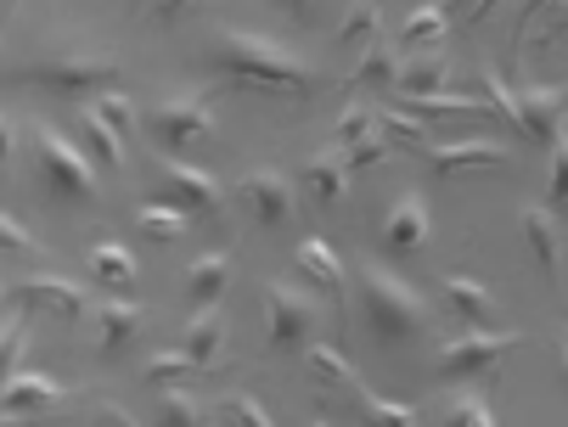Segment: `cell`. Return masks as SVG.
Masks as SVG:
<instances>
[{
	"label": "cell",
	"instance_id": "6da1fadb",
	"mask_svg": "<svg viewBox=\"0 0 568 427\" xmlns=\"http://www.w3.org/2000/svg\"><path fill=\"white\" fill-rule=\"evenodd\" d=\"M220 73L242 91H265V96H315L321 91V73L315 62L293 57L287 45L254 34V29H225L220 40Z\"/></svg>",
	"mask_w": 568,
	"mask_h": 427
},
{
	"label": "cell",
	"instance_id": "7a4b0ae2",
	"mask_svg": "<svg viewBox=\"0 0 568 427\" xmlns=\"http://www.w3.org/2000/svg\"><path fill=\"white\" fill-rule=\"evenodd\" d=\"M361 304H366V321L383 344H405V337L428 332V304L412 282L388 276L383 265H366L361 271Z\"/></svg>",
	"mask_w": 568,
	"mask_h": 427
},
{
	"label": "cell",
	"instance_id": "3957f363",
	"mask_svg": "<svg viewBox=\"0 0 568 427\" xmlns=\"http://www.w3.org/2000/svg\"><path fill=\"white\" fill-rule=\"evenodd\" d=\"M34 152H40V169H45V181L57 197H97V157L85 146H73L62 130L40 124L34 130Z\"/></svg>",
	"mask_w": 568,
	"mask_h": 427
},
{
	"label": "cell",
	"instance_id": "277c9868",
	"mask_svg": "<svg viewBox=\"0 0 568 427\" xmlns=\"http://www.w3.org/2000/svg\"><path fill=\"white\" fill-rule=\"evenodd\" d=\"M265 315H271V332H265V344L271 349H298L310 344V332H315V298L293 282H265Z\"/></svg>",
	"mask_w": 568,
	"mask_h": 427
},
{
	"label": "cell",
	"instance_id": "5b68a950",
	"mask_svg": "<svg viewBox=\"0 0 568 427\" xmlns=\"http://www.w3.org/2000/svg\"><path fill=\"white\" fill-rule=\"evenodd\" d=\"M518 96V130L535 141V146H557L562 141V124H568V91L562 84H524Z\"/></svg>",
	"mask_w": 568,
	"mask_h": 427
},
{
	"label": "cell",
	"instance_id": "8992f818",
	"mask_svg": "<svg viewBox=\"0 0 568 427\" xmlns=\"http://www.w3.org/2000/svg\"><path fill=\"white\" fill-rule=\"evenodd\" d=\"M518 344L513 332H490V326H473V332H462V337H450L445 344V355H439V372L445 377H473V372H490L507 349Z\"/></svg>",
	"mask_w": 568,
	"mask_h": 427
},
{
	"label": "cell",
	"instance_id": "52a82bcc",
	"mask_svg": "<svg viewBox=\"0 0 568 427\" xmlns=\"http://www.w3.org/2000/svg\"><path fill=\"white\" fill-rule=\"evenodd\" d=\"M18 79H34V84H51V91L85 96V91H97L102 79H119V68H113V62H91V57H57V62L18 68Z\"/></svg>",
	"mask_w": 568,
	"mask_h": 427
},
{
	"label": "cell",
	"instance_id": "ba28073f",
	"mask_svg": "<svg viewBox=\"0 0 568 427\" xmlns=\"http://www.w3.org/2000/svg\"><path fill=\"white\" fill-rule=\"evenodd\" d=\"M158 175H164V186H170V197L186 209V214H214L220 209V186H214V175L209 169H197V163H181V157H158L152 163Z\"/></svg>",
	"mask_w": 568,
	"mask_h": 427
},
{
	"label": "cell",
	"instance_id": "9c48e42d",
	"mask_svg": "<svg viewBox=\"0 0 568 427\" xmlns=\"http://www.w3.org/2000/svg\"><path fill=\"white\" fill-rule=\"evenodd\" d=\"M152 135L170 141V146H186V141H209L214 135V113H209V96H186V102H164L152 108Z\"/></svg>",
	"mask_w": 568,
	"mask_h": 427
},
{
	"label": "cell",
	"instance_id": "30bf717a",
	"mask_svg": "<svg viewBox=\"0 0 568 427\" xmlns=\"http://www.w3.org/2000/svg\"><path fill=\"white\" fill-rule=\"evenodd\" d=\"M7 298L12 304H29V309H51V315H62V321H79L85 315V293H79L73 282H62V276H29V282H12L7 287Z\"/></svg>",
	"mask_w": 568,
	"mask_h": 427
},
{
	"label": "cell",
	"instance_id": "8fae6325",
	"mask_svg": "<svg viewBox=\"0 0 568 427\" xmlns=\"http://www.w3.org/2000/svg\"><path fill=\"white\" fill-rule=\"evenodd\" d=\"M242 197H248V209L265 220V225H287L293 220V181L282 175V169H248L242 175Z\"/></svg>",
	"mask_w": 568,
	"mask_h": 427
},
{
	"label": "cell",
	"instance_id": "7c38bea8",
	"mask_svg": "<svg viewBox=\"0 0 568 427\" xmlns=\"http://www.w3.org/2000/svg\"><path fill=\"white\" fill-rule=\"evenodd\" d=\"M428 242V203L417 192H399L383 214V247L388 253H417Z\"/></svg>",
	"mask_w": 568,
	"mask_h": 427
},
{
	"label": "cell",
	"instance_id": "4fadbf2b",
	"mask_svg": "<svg viewBox=\"0 0 568 427\" xmlns=\"http://www.w3.org/2000/svg\"><path fill=\"white\" fill-rule=\"evenodd\" d=\"M349 186H355V169H349L344 146H338V152H315V157L304 163V192H310V203L338 209V203L349 197Z\"/></svg>",
	"mask_w": 568,
	"mask_h": 427
},
{
	"label": "cell",
	"instance_id": "5bb4252c",
	"mask_svg": "<svg viewBox=\"0 0 568 427\" xmlns=\"http://www.w3.org/2000/svg\"><path fill=\"white\" fill-rule=\"evenodd\" d=\"M62 394L68 388L45 372H12L7 388H0V405H7V416H40V410H57Z\"/></svg>",
	"mask_w": 568,
	"mask_h": 427
},
{
	"label": "cell",
	"instance_id": "9a60e30c",
	"mask_svg": "<svg viewBox=\"0 0 568 427\" xmlns=\"http://www.w3.org/2000/svg\"><path fill=\"white\" fill-rule=\"evenodd\" d=\"M428 163H434V175H456V169H484V163L507 169V163H513V146H501V141H450V146H428Z\"/></svg>",
	"mask_w": 568,
	"mask_h": 427
},
{
	"label": "cell",
	"instance_id": "2e32d148",
	"mask_svg": "<svg viewBox=\"0 0 568 427\" xmlns=\"http://www.w3.org/2000/svg\"><path fill=\"white\" fill-rule=\"evenodd\" d=\"M220 349H225V309L209 304V309H197V321L186 326L181 355H186L197 372H209V366H220Z\"/></svg>",
	"mask_w": 568,
	"mask_h": 427
},
{
	"label": "cell",
	"instance_id": "e0dca14e",
	"mask_svg": "<svg viewBox=\"0 0 568 427\" xmlns=\"http://www.w3.org/2000/svg\"><path fill=\"white\" fill-rule=\"evenodd\" d=\"M399 102H434L450 91V62L445 57H412V62H399Z\"/></svg>",
	"mask_w": 568,
	"mask_h": 427
},
{
	"label": "cell",
	"instance_id": "ac0fdd59",
	"mask_svg": "<svg viewBox=\"0 0 568 427\" xmlns=\"http://www.w3.org/2000/svg\"><path fill=\"white\" fill-rule=\"evenodd\" d=\"M293 265L304 271L310 287H321L327 298H344V265H338V253L321 242V236H304V242L293 247Z\"/></svg>",
	"mask_w": 568,
	"mask_h": 427
},
{
	"label": "cell",
	"instance_id": "d6986e66",
	"mask_svg": "<svg viewBox=\"0 0 568 427\" xmlns=\"http://www.w3.org/2000/svg\"><path fill=\"white\" fill-rule=\"evenodd\" d=\"M97 321H102V355H124V349L135 344L146 309H141L135 298H102V304H97Z\"/></svg>",
	"mask_w": 568,
	"mask_h": 427
},
{
	"label": "cell",
	"instance_id": "ffe728a7",
	"mask_svg": "<svg viewBox=\"0 0 568 427\" xmlns=\"http://www.w3.org/2000/svg\"><path fill=\"white\" fill-rule=\"evenodd\" d=\"M445 309L462 315L467 326H490V315H496V293L484 287V282H473V276H445Z\"/></svg>",
	"mask_w": 568,
	"mask_h": 427
},
{
	"label": "cell",
	"instance_id": "44dd1931",
	"mask_svg": "<svg viewBox=\"0 0 568 427\" xmlns=\"http://www.w3.org/2000/svg\"><path fill=\"white\" fill-rule=\"evenodd\" d=\"M524 236H529V247H535V260H540V271L557 282V265H562V236H557V209H524Z\"/></svg>",
	"mask_w": 568,
	"mask_h": 427
},
{
	"label": "cell",
	"instance_id": "7402d4cb",
	"mask_svg": "<svg viewBox=\"0 0 568 427\" xmlns=\"http://www.w3.org/2000/svg\"><path fill=\"white\" fill-rule=\"evenodd\" d=\"M225 287H231V253H203V260H192V271H186V298L192 304H220L225 298Z\"/></svg>",
	"mask_w": 568,
	"mask_h": 427
},
{
	"label": "cell",
	"instance_id": "603a6c76",
	"mask_svg": "<svg viewBox=\"0 0 568 427\" xmlns=\"http://www.w3.org/2000/svg\"><path fill=\"white\" fill-rule=\"evenodd\" d=\"M79 135H85V152H91L102 169H119V163H124V135L108 124V113H102L97 102L79 113Z\"/></svg>",
	"mask_w": 568,
	"mask_h": 427
},
{
	"label": "cell",
	"instance_id": "cb8c5ba5",
	"mask_svg": "<svg viewBox=\"0 0 568 427\" xmlns=\"http://www.w3.org/2000/svg\"><path fill=\"white\" fill-rule=\"evenodd\" d=\"M85 271H91L97 282H108V287H130V282H135V253H130L124 242H97V247L85 253Z\"/></svg>",
	"mask_w": 568,
	"mask_h": 427
},
{
	"label": "cell",
	"instance_id": "d4e9b609",
	"mask_svg": "<svg viewBox=\"0 0 568 427\" xmlns=\"http://www.w3.org/2000/svg\"><path fill=\"white\" fill-rule=\"evenodd\" d=\"M310 377L327 383V388H344V394H366L361 377H355V366H349L344 349H333V344H310Z\"/></svg>",
	"mask_w": 568,
	"mask_h": 427
},
{
	"label": "cell",
	"instance_id": "484cf974",
	"mask_svg": "<svg viewBox=\"0 0 568 427\" xmlns=\"http://www.w3.org/2000/svg\"><path fill=\"white\" fill-rule=\"evenodd\" d=\"M135 225L152 236V242H175V236H186V209L181 203H141V214H135Z\"/></svg>",
	"mask_w": 568,
	"mask_h": 427
},
{
	"label": "cell",
	"instance_id": "4316f807",
	"mask_svg": "<svg viewBox=\"0 0 568 427\" xmlns=\"http://www.w3.org/2000/svg\"><path fill=\"white\" fill-rule=\"evenodd\" d=\"M158 427H203V405L186 388H158Z\"/></svg>",
	"mask_w": 568,
	"mask_h": 427
},
{
	"label": "cell",
	"instance_id": "83f0119b",
	"mask_svg": "<svg viewBox=\"0 0 568 427\" xmlns=\"http://www.w3.org/2000/svg\"><path fill=\"white\" fill-rule=\"evenodd\" d=\"M377 135L388 146H423L428 152V124L417 113H377Z\"/></svg>",
	"mask_w": 568,
	"mask_h": 427
},
{
	"label": "cell",
	"instance_id": "f1b7e54d",
	"mask_svg": "<svg viewBox=\"0 0 568 427\" xmlns=\"http://www.w3.org/2000/svg\"><path fill=\"white\" fill-rule=\"evenodd\" d=\"M355 79H366V84H399V57L388 51V40H372V45H366Z\"/></svg>",
	"mask_w": 568,
	"mask_h": 427
},
{
	"label": "cell",
	"instance_id": "f546056e",
	"mask_svg": "<svg viewBox=\"0 0 568 427\" xmlns=\"http://www.w3.org/2000/svg\"><path fill=\"white\" fill-rule=\"evenodd\" d=\"M377 23H383L377 0H355V7L344 12V23H338V40H344V45H355V40H377Z\"/></svg>",
	"mask_w": 568,
	"mask_h": 427
},
{
	"label": "cell",
	"instance_id": "4dcf8cb0",
	"mask_svg": "<svg viewBox=\"0 0 568 427\" xmlns=\"http://www.w3.org/2000/svg\"><path fill=\"white\" fill-rule=\"evenodd\" d=\"M361 416H366V427H417L412 405H394V399H377V394H361Z\"/></svg>",
	"mask_w": 568,
	"mask_h": 427
},
{
	"label": "cell",
	"instance_id": "1f68e13d",
	"mask_svg": "<svg viewBox=\"0 0 568 427\" xmlns=\"http://www.w3.org/2000/svg\"><path fill=\"white\" fill-rule=\"evenodd\" d=\"M445 427H501V421H496V410H490V405H484V399L467 388V394H456V399H450Z\"/></svg>",
	"mask_w": 568,
	"mask_h": 427
},
{
	"label": "cell",
	"instance_id": "d6a6232c",
	"mask_svg": "<svg viewBox=\"0 0 568 427\" xmlns=\"http://www.w3.org/2000/svg\"><path fill=\"white\" fill-rule=\"evenodd\" d=\"M445 29H450V12L445 7H423V12H412V23H405V40L412 45H439Z\"/></svg>",
	"mask_w": 568,
	"mask_h": 427
},
{
	"label": "cell",
	"instance_id": "836d02e7",
	"mask_svg": "<svg viewBox=\"0 0 568 427\" xmlns=\"http://www.w3.org/2000/svg\"><path fill=\"white\" fill-rule=\"evenodd\" d=\"M361 141H377V113L361 108V102H349L344 119H338V146H361Z\"/></svg>",
	"mask_w": 568,
	"mask_h": 427
},
{
	"label": "cell",
	"instance_id": "e575fe53",
	"mask_svg": "<svg viewBox=\"0 0 568 427\" xmlns=\"http://www.w3.org/2000/svg\"><path fill=\"white\" fill-rule=\"evenodd\" d=\"M192 372H197V366H192L186 355H152V360H146V383H152V388H181Z\"/></svg>",
	"mask_w": 568,
	"mask_h": 427
},
{
	"label": "cell",
	"instance_id": "d590c367",
	"mask_svg": "<svg viewBox=\"0 0 568 427\" xmlns=\"http://www.w3.org/2000/svg\"><path fill=\"white\" fill-rule=\"evenodd\" d=\"M220 410H225V421H231V427H276V421H271V410H265L254 394H225V405H220Z\"/></svg>",
	"mask_w": 568,
	"mask_h": 427
},
{
	"label": "cell",
	"instance_id": "8d00e7d4",
	"mask_svg": "<svg viewBox=\"0 0 568 427\" xmlns=\"http://www.w3.org/2000/svg\"><path fill=\"white\" fill-rule=\"evenodd\" d=\"M546 209H568V135L551 146V175H546Z\"/></svg>",
	"mask_w": 568,
	"mask_h": 427
},
{
	"label": "cell",
	"instance_id": "74e56055",
	"mask_svg": "<svg viewBox=\"0 0 568 427\" xmlns=\"http://www.w3.org/2000/svg\"><path fill=\"white\" fill-rule=\"evenodd\" d=\"M484 102H490V108H496L507 124H518V96H513L507 84H501V73H496L490 62H484Z\"/></svg>",
	"mask_w": 568,
	"mask_h": 427
},
{
	"label": "cell",
	"instance_id": "f35d334b",
	"mask_svg": "<svg viewBox=\"0 0 568 427\" xmlns=\"http://www.w3.org/2000/svg\"><path fill=\"white\" fill-rule=\"evenodd\" d=\"M97 108L108 113V124H113L119 135H130V124H135V108H130V96H119V91H108V96H97Z\"/></svg>",
	"mask_w": 568,
	"mask_h": 427
},
{
	"label": "cell",
	"instance_id": "ab89813d",
	"mask_svg": "<svg viewBox=\"0 0 568 427\" xmlns=\"http://www.w3.org/2000/svg\"><path fill=\"white\" fill-rule=\"evenodd\" d=\"M0 236H7V253H12V260H23V253H40V242L18 225V214H7V220H0Z\"/></svg>",
	"mask_w": 568,
	"mask_h": 427
},
{
	"label": "cell",
	"instance_id": "60d3db41",
	"mask_svg": "<svg viewBox=\"0 0 568 427\" xmlns=\"http://www.w3.org/2000/svg\"><path fill=\"white\" fill-rule=\"evenodd\" d=\"M394 146L377 135V141H361V146H344V157H349V169H372V163H383Z\"/></svg>",
	"mask_w": 568,
	"mask_h": 427
},
{
	"label": "cell",
	"instance_id": "b9f144b4",
	"mask_svg": "<svg viewBox=\"0 0 568 427\" xmlns=\"http://www.w3.org/2000/svg\"><path fill=\"white\" fill-rule=\"evenodd\" d=\"M23 337H29V332H23V321L12 315V321H7V349H0V360H7V377L23 372V366H18V360H23Z\"/></svg>",
	"mask_w": 568,
	"mask_h": 427
},
{
	"label": "cell",
	"instance_id": "7bdbcfd3",
	"mask_svg": "<svg viewBox=\"0 0 568 427\" xmlns=\"http://www.w3.org/2000/svg\"><path fill=\"white\" fill-rule=\"evenodd\" d=\"M192 7H203V0H152L158 18H181V12H192Z\"/></svg>",
	"mask_w": 568,
	"mask_h": 427
},
{
	"label": "cell",
	"instance_id": "ee69618b",
	"mask_svg": "<svg viewBox=\"0 0 568 427\" xmlns=\"http://www.w3.org/2000/svg\"><path fill=\"white\" fill-rule=\"evenodd\" d=\"M445 12H450V18H473L478 0H445Z\"/></svg>",
	"mask_w": 568,
	"mask_h": 427
},
{
	"label": "cell",
	"instance_id": "f6af8a7d",
	"mask_svg": "<svg viewBox=\"0 0 568 427\" xmlns=\"http://www.w3.org/2000/svg\"><path fill=\"white\" fill-rule=\"evenodd\" d=\"M501 7H507V0H478V12H473L467 23H484V18H490V12H501Z\"/></svg>",
	"mask_w": 568,
	"mask_h": 427
},
{
	"label": "cell",
	"instance_id": "bcb514c9",
	"mask_svg": "<svg viewBox=\"0 0 568 427\" xmlns=\"http://www.w3.org/2000/svg\"><path fill=\"white\" fill-rule=\"evenodd\" d=\"M102 416H108V421H113V427H141V421H130V416H124V410H119V405H102Z\"/></svg>",
	"mask_w": 568,
	"mask_h": 427
},
{
	"label": "cell",
	"instance_id": "7dc6e473",
	"mask_svg": "<svg viewBox=\"0 0 568 427\" xmlns=\"http://www.w3.org/2000/svg\"><path fill=\"white\" fill-rule=\"evenodd\" d=\"M282 7H287L293 18H310V12H315V0H282Z\"/></svg>",
	"mask_w": 568,
	"mask_h": 427
},
{
	"label": "cell",
	"instance_id": "c3c4849f",
	"mask_svg": "<svg viewBox=\"0 0 568 427\" xmlns=\"http://www.w3.org/2000/svg\"><path fill=\"white\" fill-rule=\"evenodd\" d=\"M540 7H568V0H529V12H540Z\"/></svg>",
	"mask_w": 568,
	"mask_h": 427
},
{
	"label": "cell",
	"instance_id": "681fc988",
	"mask_svg": "<svg viewBox=\"0 0 568 427\" xmlns=\"http://www.w3.org/2000/svg\"><path fill=\"white\" fill-rule=\"evenodd\" d=\"M562 383H568V332H562Z\"/></svg>",
	"mask_w": 568,
	"mask_h": 427
}]
</instances>
